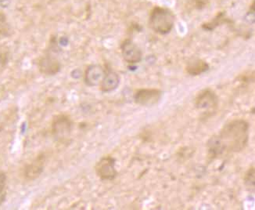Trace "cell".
<instances>
[{"label": "cell", "mask_w": 255, "mask_h": 210, "mask_svg": "<svg viewBox=\"0 0 255 210\" xmlns=\"http://www.w3.org/2000/svg\"><path fill=\"white\" fill-rule=\"evenodd\" d=\"M97 176L104 181H112L117 176L115 170V160L112 157H104L97 163L96 166Z\"/></svg>", "instance_id": "obj_5"}, {"label": "cell", "mask_w": 255, "mask_h": 210, "mask_svg": "<svg viewBox=\"0 0 255 210\" xmlns=\"http://www.w3.org/2000/svg\"><path fill=\"white\" fill-rule=\"evenodd\" d=\"M219 99L217 95L211 90H203L195 99L197 109L206 115H212L217 109Z\"/></svg>", "instance_id": "obj_3"}, {"label": "cell", "mask_w": 255, "mask_h": 210, "mask_svg": "<svg viewBox=\"0 0 255 210\" xmlns=\"http://www.w3.org/2000/svg\"><path fill=\"white\" fill-rule=\"evenodd\" d=\"M5 181H6V178H5V174H0V205L5 200Z\"/></svg>", "instance_id": "obj_13"}, {"label": "cell", "mask_w": 255, "mask_h": 210, "mask_svg": "<svg viewBox=\"0 0 255 210\" xmlns=\"http://www.w3.org/2000/svg\"><path fill=\"white\" fill-rule=\"evenodd\" d=\"M38 68L41 73L44 75H54L60 71V64L58 60L54 57H44L39 60Z\"/></svg>", "instance_id": "obj_8"}, {"label": "cell", "mask_w": 255, "mask_h": 210, "mask_svg": "<svg viewBox=\"0 0 255 210\" xmlns=\"http://www.w3.org/2000/svg\"><path fill=\"white\" fill-rule=\"evenodd\" d=\"M249 138V124L242 119L232 121L223 126L219 136L208 143L214 155L223 152H240L245 149Z\"/></svg>", "instance_id": "obj_1"}, {"label": "cell", "mask_w": 255, "mask_h": 210, "mask_svg": "<svg viewBox=\"0 0 255 210\" xmlns=\"http://www.w3.org/2000/svg\"><path fill=\"white\" fill-rule=\"evenodd\" d=\"M195 2L197 7L201 9V8L204 7V5H206L208 0H195Z\"/></svg>", "instance_id": "obj_15"}, {"label": "cell", "mask_w": 255, "mask_h": 210, "mask_svg": "<svg viewBox=\"0 0 255 210\" xmlns=\"http://www.w3.org/2000/svg\"><path fill=\"white\" fill-rule=\"evenodd\" d=\"M53 130L55 135L58 138H64L70 134L71 122L65 116H60L53 122Z\"/></svg>", "instance_id": "obj_10"}, {"label": "cell", "mask_w": 255, "mask_h": 210, "mask_svg": "<svg viewBox=\"0 0 255 210\" xmlns=\"http://www.w3.org/2000/svg\"><path fill=\"white\" fill-rule=\"evenodd\" d=\"M120 84V77L115 71H108L104 76L101 85V90L104 93L113 91L119 87Z\"/></svg>", "instance_id": "obj_9"}, {"label": "cell", "mask_w": 255, "mask_h": 210, "mask_svg": "<svg viewBox=\"0 0 255 210\" xmlns=\"http://www.w3.org/2000/svg\"><path fill=\"white\" fill-rule=\"evenodd\" d=\"M105 75L106 71L102 66L93 64L89 66L85 72V82L89 86H100Z\"/></svg>", "instance_id": "obj_7"}, {"label": "cell", "mask_w": 255, "mask_h": 210, "mask_svg": "<svg viewBox=\"0 0 255 210\" xmlns=\"http://www.w3.org/2000/svg\"><path fill=\"white\" fill-rule=\"evenodd\" d=\"M43 162L41 160H37L35 163L30 166L28 170H27V177L29 178H35L38 177V175L42 173V165Z\"/></svg>", "instance_id": "obj_12"}, {"label": "cell", "mask_w": 255, "mask_h": 210, "mask_svg": "<svg viewBox=\"0 0 255 210\" xmlns=\"http://www.w3.org/2000/svg\"><path fill=\"white\" fill-rule=\"evenodd\" d=\"M209 69V65L203 60H194L189 63L186 67V71L191 75H199Z\"/></svg>", "instance_id": "obj_11"}, {"label": "cell", "mask_w": 255, "mask_h": 210, "mask_svg": "<svg viewBox=\"0 0 255 210\" xmlns=\"http://www.w3.org/2000/svg\"><path fill=\"white\" fill-rule=\"evenodd\" d=\"M245 183L247 185L251 186V188L252 186L253 188L255 187V169L252 168L248 170L245 177Z\"/></svg>", "instance_id": "obj_14"}, {"label": "cell", "mask_w": 255, "mask_h": 210, "mask_svg": "<svg viewBox=\"0 0 255 210\" xmlns=\"http://www.w3.org/2000/svg\"><path fill=\"white\" fill-rule=\"evenodd\" d=\"M162 92L157 89H142L138 90L134 96L136 104L144 107H152L160 101Z\"/></svg>", "instance_id": "obj_4"}, {"label": "cell", "mask_w": 255, "mask_h": 210, "mask_svg": "<svg viewBox=\"0 0 255 210\" xmlns=\"http://www.w3.org/2000/svg\"><path fill=\"white\" fill-rule=\"evenodd\" d=\"M175 16L171 9L156 6L149 15V25L155 32L160 35L168 34L173 28Z\"/></svg>", "instance_id": "obj_2"}, {"label": "cell", "mask_w": 255, "mask_h": 210, "mask_svg": "<svg viewBox=\"0 0 255 210\" xmlns=\"http://www.w3.org/2000/svg\"><path fill=\"white\" fill-rule=\"evenodd\" d=\"M123 58L128 64H135L142 60V51L136 44L130 39H126L121 46Z\"/></svg>", "instance_id": "obj_6"}]
</instances>
